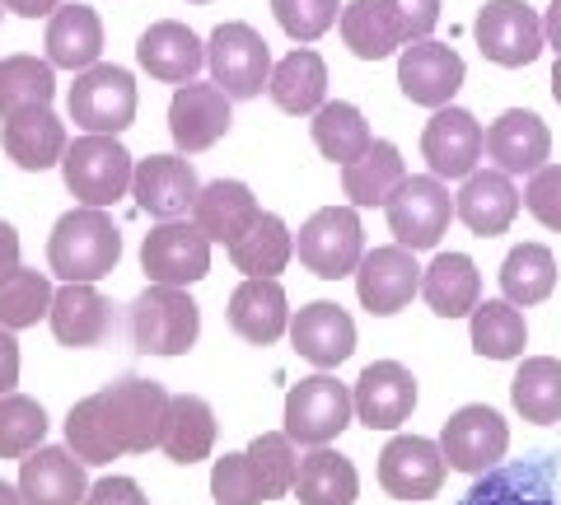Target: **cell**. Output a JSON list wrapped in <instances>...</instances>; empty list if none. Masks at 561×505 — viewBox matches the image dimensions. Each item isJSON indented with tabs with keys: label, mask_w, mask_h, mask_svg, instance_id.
<instances>
[{
	"label": "cell",
	"mask_w": 561,
	"mask_h": 505,
	"mask_svg": "<svg viewBox=\"0 0 561 505\" xmlns=\"http://www.w3.org/2000/svg\"><path fill=\"white\" fill-rule=\"evenodd\" d=\"M122 257V234L103 206H80L57 220L47 239V263L61 282H103Z\"/></svg>",
	"instance_id": "obj_1"
},
{
	"label": "cell",
	"mask_w": 561,
	"mask_h": 505,
	"mask_svg": "<svg viewBox=\"0 0 561 505\" xmlns=\"http://www.w3.org/2000/svg\"><path fill=\"white\" fill-rule=\"evenodd\" d=\"M127 337L140 356H183L202 337V305L187 286H150L127 309Z\"/></svg>",
	"instance_id": "obj_2"
},
{
	"label": "cell",
	"mask_w": 561,
	"mask_h": 505,
	"mask_svg": "<svg viewBox=\"0 0 561 505\" xmlns=\"http://www.w3.org/2000/svg\"><path fill=\"white\" fill-rule=\"evenodd\" d=\"M94 398L122 455H146V449L160 445L169 416L164 385H154V379H117V385L99 389Z\"/></svg>",
	"instance_id": "obj_3"
},
{
	"label": "cell",
	"mask_w": 561,
	"mask_h": 505,
	"mask_svg": "<svg viewBox=\"0 0 561 505\" xmlns=\"http://www.w3.org/2000/svg\"><path fill=\"white\" fill-rule=\"evenodd\" d=\"M61 173H66V187L76 193L84 206H113L122 193L131 187V154L122 150L117 136H103V131H84L80 141H70L61 154Z\"/></svg>",
	"instance_id": "obj_4"
},
{
	"label": "cell",
	"mask_w": 561,
	"mask_h": 505,
	"mask_svg": "<svg viewBox=\"0 0 561 505\" xmlns=\"http://www.w3.org/2000/svg\"><path fill=\"white\" fill-rule=\"evenodd\" d=\"M206 66L210 80L230 99H257L272 84V47L257 28L249 24H220L206 43Z\"/></svg>",
	"instance_id": "obj_5"
},
{
	"label": "cell",
	"mask_w": 561,
	"mask_h": 505,
	"mask_svg": "<svg viewBox=\"0 0 561 505\" xmlns=\"http://www.w3.org/2000/svg\"><path fill=\"white\" fill-rule=\"evenodd\" d=\"M351 416H356V398L332 375H309L286 393V435L295 445L319 449L337 440L351 426Z\"/></svg>",
	"instance_id": "obj_6"
},
{
	"label": "cell",
	"mask_w": 561,
	"mask_h": 505,
	"mask_svg": "<svg viewBox=\"0 0 561 505\" xmlns=\"http://www.w3.org/2000/svg\"><path fill=\"white\" fill-rule=\"evenodd\" d=\"M472 38H478L482 57L496 66H534L548 47V33L529 0H486L478 10V24H472Z\"/></svg>",
	"instance_id": "obj_7"
},
{
	"label": "cell",
	"mask_w": 561,
	"mask_h": 505,
	"mask_svg": "<svg viewBox=\"0 0 561 505\" xmlns=\"http://www.w3.org/2000/svg\"><path fill=\"white\" fill-rule=\"evenodd\" d=\"M300 263L323 276V282H342L360 267L365 257V234H360V216L351 206H323L313 211L300 230V243H295Z\"/></svg>",
	"instance_id": "obj_8"
},
{
	"label": "cell",
	"mask_w": 561,
	"mask_h": 505,
	"mask_svg": "<svg viewBox=\"0 0 561 505\" xmlns=\"http://www.w3.org/2000/svg\"><path fill=\"white\" fill-rule=\"evenodd\" d=\"M140 267L154 286H192L210 272V234L197 220H160L140 243Z\"/></svg>",
	"instance_id": "obj_9"
},
{
	"label": "cell",
	"mask_w": 561,
	"mask_h": 505,
	"mask_svg": "<svg viewBox=\"0 0 561 505\" xmlns=\"http://www.w3.org/2000/svg\"><path fill=\"white\" fill-rule=\"evenodd\" d=\"M449 216H454V202H449V187L445 179L435 173H421V179H408L389 197V230L402 249H435L440 234L449 230Z\"/></svg>",
	"instance_id": "obj_10"
},
{
	"label": "cell",
	"mask_w": 561,
	"mask_h": 505,
	"mask_svg": "<svg viewBox=\"0 0 561 505\" xmlns=\"http://www.w3.org/2000/svg\"><path fill=\"white\" fill-rule=\"evenodd\" d=\"M70 117L84 131L117 136L131 127L136 117V84L122 66H90L80 80L70 84Z\"/></svg>",
	"instance_id": "obj_11"
},
{
	"label": "cell",
	"mask_w": 561,
	"mask_h": 505,
	"mask_svg": "<svg viewBox=\"0 0 561 505\" xmlns=\"http://www.w3.org/2000/svg\"><path fill=\"white\" fill-rule=\"evenodd\" d=\"M505 445H511V426L486 403L459 408L440 431V449L454 473H486V468H496L505 459Z\"/></svg>",
	"instance_id": "obj_12"
},
{
	"label": "cell",
	"mask_w": 561,
	"mask_h": 505,
	"mask_svg": "<svg viewBox=\"0 0 561 505\" xmlns=\"http://www.w3.org/2000/svg\"><path fill=\"white\" fill-rule=\"evenodd\" d=\"M421 154L435 179H468L478 173V160L486 154V131L478 127V117L463 108H435V117L421 131Z\"/></svg>",
	"instance_id": "obj_13"
},
{
	"label": "cell",
	"mask_w": 561,
	"mask_h": 505,
	"mask_svg": "<svg viewBox=\"0 0 561 505\" xmlns=\"http://www.w3.org/2000/svg\"><path fill=\"white\" fill-rule=\"evenodd\" d=\"M398 84L421 108H449V99L463 90V57L431 38L408 43L398 57Z\"/></svg>",
	"instance_id": "obj_14"
},
{
	"label": "cell",
	"mask_w": 561,
	"mask_h": 505,
	"mask_svg": "<svg viewBox=\"0 0 561 505\" xmlns=\"http://www.w3.org/2000/svg\"><path fill=\"white\" fill-rule=\"evenodd\" d=\"M445 449L421 435H398L379 455V482L398 501H431L445 482Z\"/></svg>",
	"instance_id": "obj_15"
},
{
	"label": "cell",
	"mask_w": 561,
	"mask_h": 505,
	"mask_svg": "<svg viewBox=\"0 0 561 505\" xmlns=\"http://www.w3.org/2000/svg\"><path fill=\"white\" fill-rule=\"evenodd\" d=\"M421 290V267H416V253L402 249V243H389V249H375L360 257L356 267V295L360 305L389 319V313L408 309L412 295Z\"/></svg>",
	"instance_id": "obj_16"
},
{
	"label": "cell",
	"mask_w": 561,
	"mask_h": 505,
	"mask_svg": "<svg viewBox=\"0 0 561 505\" xmlns=\"http://www.w3.org/2000/svg\"><path fill=\"white\" fill-rule=\"evenodd\" d=\"M51 333H57L61 346H76V352H90V346H103L117 328V309L108 295H99L94 282H66L57 295H51Z\"/></svg>",
	"instance_id": "obj_17"
},
{
	"label": "cell",
	"mask_w": 561,
	"mask_h": 505,
	"mask_svg": "<svg viewBox=\"0 0 561 505\" xmlns=\"http://www.w3.org/2000/svg\"><path fill=\"white\" fill-rule=\"evenodd\" d=\"M169 131L173 146L183 154H202L230 131V94L220 90L216 80L210 84H179V94L169 103Z\"/></svg>",
	"instance_id": "obj_18"
},
{
	"label": "cell",
	"mask_w": 561,
	"mask_h": 505,
	"mask_svg": "<svg viewBox=\"0 0 561 505\" xmlns=\"http://www.w3.org/2000/svg\"><path fill=\"white\" fill-rule=\"evenodd\" d=\"M131 197L140 202V211H150L154 220H183L202 197L197 169L179 154H150L131 173Z\"/></svg>",
	"instance_id": "obj_19"
},
{
	"label": "cell",
	"mask_w": 561,
	"mask_h": 505,
	"mask_svg": "<svg viewBox=\"0 0 561 505\" xmlns=\"http://www.w3.org/2000/svg\"><path fill=\"white\" fill-rule=\"evenodd\" d=\"M351 398H356V416L370 431H393V426L408 422L412 408H416V379H412L408 365L375 360V365H365V375L356 379Z\"/></svg>",
	"instance_id": "obj_20"
},
{
	"label": "cell",
	"mask_w": 561,
	"mask_h": 505,
	"mask_svg": "<svg viewBox=\"0 0 561 505\" xmlns=\"http://www.w3.org/2000/svg\"><path fill=\"white\" fill-rule=\"evenodd\" d=\"M486 154H491V164H496L501 173H511V179H524V173L534 179L552 154V131L542 127L538 113L511 108L486 127Z\"/></svg>",
	"instance_id": "obj_21"
},
{
	"label": "cell",
	"mask_w": 561,
	"mask_h": 505,
	"mask_svg": "<svg viewBox=\"0 0 561 505\" xmlns=\"http://www.w3.org/2000/svg\"><path fill=\"white\" fill-rule=\"evenodd\" d=\"M290 342L309 365L337 370V365L356 352V323H351V313L342 305L313 300L290 319Z\"/></svg>",
	"instance_id": "obj_22"
},
{
	"label": "cell",
	"mask_w": 561,
	"mask_h": 505,
	"mask_svg": "<svg viewBox=\"0 0 561 505\" xmlns=\"http://www.w3.org/2000/svg\"><path fill=\"white\" fill-rule=\"evenodd\" d=\"M20 496H24V505H84L90 478H84V463L70 455V449L38 445L33 455H24Z\"/></svg>",
	"instance_id": "obj_23"
},
{
	"label": "cell",
	"mask_w": 561,
	"mask_h": 505,
	"mask_svg": "<svg viewBox=\"0 0 561 505\" xmlns=\"http://www.w3.org/2000/svg\"><path fill=\"white\" fill-rule=\"evenodd\" d=\"M454 216H459L472 234H505L511 220L519 216V187L511 173L501 169H482V173H468L463 179V193L454 197Z\"/></svg>",
	"instance_id": "obj_24"
},
{
	"label": "cell",
	"mask_w": 561,
	"mask_h": 505,
	"mask_svg": "<svg viewBox=\"0 0 561 505\" xmlns=\"http://www.w3.org/2000/svg\"><path fill=\"white\" fill-rule=\"evenodd\" d=\"M136 61L146 66L154 80L187 84V80H197L202 61H206V47H202V38H197V33H192L187 24H179V20H160V24H150L146 33H140Z\"/></svg>",
	"instance_id": "obj_25"
},
{
	"label": "cell",
	"mask_w": 561,
	"mask_h": 505,
	"mask_svg": "<svg viewBox=\"0 0 561 505\" xmlns=\"http://www.w3.org/2000/svg\"><path fill=\"white\" fill-rule=\"evenodd\" d=\"M230 328L253 346H272L280 333H290V305L276 276H249L230 295Z\"/></svg>",
	"instance_id": "obj_26"
},
{
	"label": "cell",
	"mask_w": 561,
	"mask_h": 505,
	"mask_svg": "<svg viewBox=\"0 0 561 505\" xmlns=\"http://www.w3.org/2000/svg\"><path fill=\"white\" fill-rule=\"evenodd\" d=\"M257 216H262V206L253 197V187L249 183H234V179L206 183L197 206H192V220H197L202 230L210 234V243H225V249L249 234L253 225H257Z\"/></svg>",
	"instance_id": "obj_27"
},
{
	"label": "cell",
	"mask_w": 561,
	"mask_h": 505,
	"mask_svg": "<svg viewBox=\"0 0 561 505\" xmlns=\"http://www.w3.org/2000/svg\"><path fill=\"white\" fill-rule=\"evenodd\" d=\"M421 295H426L431 313L440 319H472V309L482 305V276L468 253H440L421 272Z\"/></svg>",
	"instance_id": "obj_28"
},
{
	"label": "cell",
	"mask_w": 561,
	"mask_h": 505,
	"mask_svg": "<svg viewBox=\"0 0 561 505\" xmlns=\"http://www.w3.org/2000/svg\"><path fill=\"white\" fill-rule=\"evenodd\" d=\"M0 146H5V154L20 169L28 173H43L51 164H61V154H66V127H61V117L51 113V108H38V113H20V117H10L5 127H0Z\"/></svg>",
	"instance_id": "obj_29"
},
{
	"label": "cell",
	"mask_w": 561,
	"mask_h": 505,
	"mask_svg": "<svg viewBox=\"0 0 561 505\" xmlns=\"http://www.w3.org/2000/svg\"><path fill=\"white\" fill-rule=\"evenodd\" d=\"M342 43L356 51L360 61H383V57H393L398 47H408L393 0H351L342 10Z\"/></svg>",
	"instance_id": "obj_30"
},
{
	"label": "cell",
	"mask_w": 561,
	"mask_h": 505,
	"mask_svg": "<svg viewBox=\"0 0 561 505\" xmlns=\"http://www.w3.org/2000/svg\"><path fill=\"white\" fill-rule=\"evenodd\" d=\"M103 51V24L90 5H61L47 24V61L61 71H90Z\"/></svg>",
	"instance_id": "obj_31"
},
{
	"label": "cell",
	"mask_w": 561,
	"mask_h": 505,
	"mask_svg": "<svg viewBox=\"0 0 561 505\" xmlns=\"http://www.w3.org/2000/svg\"><path fill=\"white\" fill-rule=\"evenodd\" d=\"M408 183V164L393 141H375L360 160L342 164V193L351 206H389V197Z\"/></svg>",
	"instance_id": "obj_32"
},
{
	"label": "cell",
	"mask_w": 561,
	"mask_h": 505,
	"mask_svg": "<svg viewBox=\"0 0 561 505\" xmlns=\"http://www.w3.org/2000/svg\"><path fill=\"white\" fill-rule=\"evenodd\" d=\"M216 445V412H210L206 398L197 393H179L169 398V416H164V435L160 449L173 463H202Z\"/></svg>",
	"instance_id": "obj_33"
},
{
	"label": "cell",
	"mask_w": 561,
	"mask_h": 505,
	"mask_svg": "<svg viewBox=\"0 0 561 505\" xmlns=\"http://www.w3.org/2000/svg\"><path fill=\"white\" fill-rule=\"evenodd\" d=\"M272 99H276V108L280 113H290V117H305V113H319L323 108V99H328V66L319 51H309V47H295L286 61L272 71Z\"/></svg>",
	"instance_id": "obj_34"
},
{
	"label": "cell",
	"mask_w": 561,
	"mask_h": 505,
	"mask_svg": "<svg viewBox=\"0 0 561 505\" xmlns=\"http://www.w3.org/2000/svg\"><path fill=\"white\" fill-rule=\"evenodd\" d=\"M360 492V478L351 459H342L337 449L319 445L313 455L300 459V478H295V496L300 505H351Z\"/></svg>",
	"instance_id": "obj_35"
},
{
	"label": "cell",
	"mask_w": 561,
	"mask_h": 505,
	"mask_svg": "<svg viewBox=\"0 0 561 505\" xmlns=\"http://www.w3.org/2000/svg\"><path fill=\"white\" fill-rule=\"evenodd\" d=\"M313 146L323 150V160L332 164H351V160H360L365 150L375 146V136H370V122H365V113L356 108V103H323L319 113H313Z\"/></svg>",
	"instance_id": "obj_36"
},
{
	"label": "cell",
	"mask_w": 561,
	"mask_h": 505,
	"mask_svg": "<svg viewBox=\"0 0 561 505\" xmlns=\"http://www.w3.org/2000/svg\"><path fill=\"white\" fill-rule=\"evenodd\" d=\"M57 80H51V61L38 57H5L0 61V122L51 108Z\"/></svg>",
	"instance_id": "obj_37"
},
{
	"label": "cell",
	"mask_w": 561,
	"mask_h": 505,
	"mask_svg": "<svg viewBox=\"0 0 561 505\" xmlns=\"http://www.w3.org/2000/svg\"><path fill=\"white\" fill-rule=\"evenodd\" d=\"M511 403L524 422H538V426L561 422V360L552 356L524 360L511 379Z\"/></svg>",
	"instance_id": "obj_38"
},
{
	"label": "cell",
	"mask_w": 561,
	"mask_h": 505,
	"mask_svg": "<svg viewBox=\"0 0 561 505\" xmlns=\"http://www.w3.org/2000/svg\"><path fill=\"white\" fill-rule=\"evenodd\" d=\"M552 286H557V257L542 249V243H519L501 263V290H505V300L519 309L542 305L552 295Z\"/></svg>",
	"instance_id": "obj_39"
},
{
	"label": "cell",
	"mask_w": 561,
	"mask_h": 505,
	"mask_svg": "<svg viewBox=\"0 0 561 505\" xmlns=\"http://www.w3.org/2000/svg\"><path fill=\"white\" fill-rule=\"evenodd\" d=\"M529 346V328L524 313L511 300H486L472 309V352L486 360H515Z\"/></svg>",
	"instance_id": "obj_40"
},
{
	"label": "cell",
	"mask_w": 561,
	"mask_h": 505,
	"mask_svg": "<svg viewBox=\"0 0 561 505\" xmlns=\"http://www.w3.org/2000/svg\"><path fill=\"white\" fill-rule=\"evenodd\" d=\"M290 253H295V239L286 230V220L272 216V211H262L253 230L239 243H230V257L243 276H276L290 263Z\"/></svg>",
	"instance_id": "obj_41"
},
{
	"label": "cell",
	"mask_w": 561,
	"mask_h": 505,
	"mask_svg": "<svg viewBox=\"0 0 561 505\" xmlns=\"http://www.w3.org/2000/svg\"><path fill=\"white\" fill-rule=\"evenodd\" d=\"M51 282L43 272H10L5 282H0V328H10V333H20V328H33L38 319L51 313Z\"/></svg>",
	"instance_id": "obj_42"
},
{
	"label": "cell",
	"mask_w": 561,
	"mask_h": 505,
	"mask_svg": "<svg viewBox=\"0 0 561 505\" xmlns=\"http://www.w3.org/2000/svg\"><path fill=\"white\" fill-rule=\"evenodd\" d=\"M47 435V412L24 393L0 398V459H24L43 445Z\"/></svg>",
	"instance_id": "obj_43"
},
{
	"label": "cell",
	"mask_w": 561,
	"mask_h": 505,
	"mask_svg": "<svg viewBox=\"0 0 561 505\" xmlns=\"http://www.w3.org/2000/svg\"><path fill=\"white\" fill-rule=\"evenodd\" d=\"M66 445H70V455H76L80 463H113L122 455L108 422H103L94 393L80 398V403L70 408V416H66Z\"/></svg>",
	"instance_id": "obj_44"
},
{
	"label": "cell",
	"mask_w": 561,
	"mask_h": 505,
	"mask_svg": "<svg viewBox=\"0 0 561 505\" xmlns=\"http://www.w3.org/2000/svg\"><path fill=\"white\" fill-rule=\"evenodd\" d=\"M249 459L257 468L262 486H267V501L295 492V478H300V455H295V440L286 431H262L249 445Z\"/></svg>",
	"instance_id": "obj_45"
},
{
	"label": "cell",
	"mask_w": 561,
	"mask_h": 505,
	"mask_svg": "<svg viewBox=\"0 0 561 505\" xmlns=\"http://www.w3.org/2000/svg\"><path fill=\"white\" fill-rule=\"evenodd\" d=\"M210 496H216V505H262L267 501V486H262L249 449L216 459V468H210Z\"/></svg>",
	"instance_id": "obj_46"
},
{
	"label": "cell",
	"mask_w": 561,
	"mask_h": 505,
	"mask_svg": "<svg viewBox=\"0 0 561 505\" xmlns=\"http://www.w3.org/2000/svg\"><path fill=\"white\" fill-rule=\"evenodd\" d=\"M337 10L342 0H272V14L276 24L290 33L295 43H313L337 24Z\"/></svg>",
	"instance_id": "obj_47"
},
{
	"label": "cell",
	"mask_w": 561,
	"mask_h": 505,
	"mask_svg": "<svg viewBox=\"0 0 561 505\" xmlns=\"http://www.w3.org/2000/svg\"><path fill=\"white\" fill-rule=\"evenodd\" d=\"M524 206H529L548 230L561 234V164H542L534 173L529 187H524Z\"/></svg>",
	"instance_id": "obj_48"
},
{
	"label": "cell",
	"mask_w": 561,
	"mask_h": 505,
	"mask_svg": "<svg viewBox=\"0 0 561 505\" xmlns=\"http://www.w3.org/2000/svg\"><path fill=\"white\" fill-rule=\"evenodd\" d=\"M393 10H398V24L408 43L431 38V28L440 24V0H393Z\"/></svg>",
	"instance_id": "obj_49"
},
{
	"label": "cell",
	"mask_w": 561,
	"mask_h": 505,
	"mask_svg": "<svg viewBox=\"0 0 561 505\" xmlns=\"http://www.w3.org/2000/svg\"><path fill=\"white\" fill-rule=\"evenodd\" d=\"M84 505H150V496L140 492L131 478H103V482L90 486Z\"/></svg>",
	"instance_id": "obj_50"
},
{
	"label": "cell",
	"mask_w": 561,
	"mask_h": 505,
	"mask_svg": "<svg viewBox=\"0 0 561 505\" xmlns=\"http://www.w3.org/2000/svg\"><path fill=\"white\" fill-rule=\"evenodd\" d=\"M14 385H20V342L10 328H0V398L14 393Z\"/></svg>",
	"instance_id": "obj_51"
},
{
	"label": "cell",
	"mask_w": 561,
	"mask_h": 505,
	"mask_svg": "<svg viewBox=\"0 0 561 505\" xmlns=\"http://www.w3.org/2000/svg\"><path fill=\"white\" fill-rule=\"evenodd\" d=\"M10 272H20V234H14V225L0 220V282Z\"/></svg>",
	"instance_id": "obj_52"
},
{
	"label": "cell",
	"mask_w": 561,
	"mask_h": 505,
	"mask_svg": "<svg viewBox=\"0 0 561 505\" xmlns=\"http://www.w3.org/2000/svg\"><path fill=\"white\" fill-rule=\"evenodd\" d=\"M10 14H20V20H38V14H51L61 10V0H0Z\"/></svg>",
	"instance_id": "obj_53"
},
{
	"label": "cell",
	"mask_w": 561,
	"mask_h": 505,
	"mask_svg": "<svg viewBox=\"0 0 561 505\" xmlns=\"http://www.w3.org/2000/svg\"><path fill=\"white\" fill-rule=\"evenodd\" d=\"M542 33H548V47H557L561 57V0H552L548 14H542Z\"/></svg>",
	"instance_id": "obj_54"
},
{
	"label": "cell",
	"mask_w": 561,
	"mask_h": 505,
	"mask_svg": "<svg viewBox=\"0 0 561 505\" xmlns=\"http://www.w3.org/2000/svg\"><path fill=\"white\" fill-rule=\"evenodd\" d=\"M0 505H24V496L14 492V486H5V482H0Z\"/></svg>",
	"instance_id": "obj_55"
},
{
	"label": "cell",
	"mask_w": 561,
	"mask_h": 505,
	"mask_svg": "<svg viewBox=\"0 0 561 505\" xmlns=\"http://www.w3.org/2000/svg\"><path fill=\"white\" fill-rule=\"evenodd\" d=\"M552 99L561 103V57H557V66H552Z\"/></svg>",
	"instance_id": "obj_56"
},
{
	"label": "cell",
	"mask_w": 561,
	"mask_h": 505,
	"mask_svg": "<svg viewBox=\"0 0 561 505\" xmlns=\"http://www.w3.org/2000/svg\"><path fill=\"white\" fill-rule=\"evenodd\" d=\"M192 5H206V0H192Z\"/></svg>",
	"instance_id": "obj_57"
}]
</instances>
